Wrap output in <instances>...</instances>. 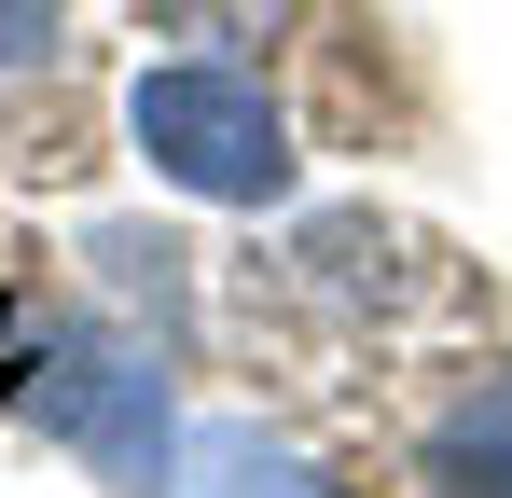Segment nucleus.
Returning <instances> with one entry per match:
<instances>
[{"label":"nucleus","mask_w":512,"mask_h":498,"mask_svg":"<svg viewBox=\"0 0 512 498\" xmlns=\"http://www.w3.org/2000/svg\"><path fill=\"white\" fill-rule=\"evenodd\" d=\"M14 415H42V443H56L70 471H97L111 498H180V457H194L180 360L153 346V332H125L111 305H56V319H28Z\"/></svg>","instance_id":"obj_1"},{"label":"nucleus","mask_w":512,"mask_h":498,"mask_svg":"<svg viewBox=\"0 0 512 498\" xmlns=\"http://www.w3.org/2000/svg\"><path fill=\"white\" fill-rule=\"evenodd\" d=\"M56 56H70V14H56V0H0V83L56 70Z\"/></svg>","instance_id":"obj_7"},{"label":"nucleus","mask_w":512,"mask_h":498,"mask_svg":"<svg viewBox=\"0 0 512 498\" xmlns=\"http://www.w3.org/2000/svg\"><path fill=\"white\" fill-rule=\"evenodd\" d=\"M84 305H111L125 332H153L167 360L208 346V277H194V236H167V222H97L84 236Z\"/></svg>","instance_id":"obj_3"},{"label":"nucleus","mask_w":512,"mask_h":498,"mask_svg":"<svg viewBox=\"0 0 512 498\" xmlns=\"http://www.w3.org/2000/svg\"><path fill=\"white\" fill-rule=\"evenodd\" d=\"M125 139L139 166L194 194V208H291L305 194V139H291V97L250 56H153L125 83Z\"/></svg>","instance_id":"obj_2"},{"label":"nucleus","mask_w":512,"mask_h":498,"mask_svg":"<svg viewBox=\"0 0 512 498\" xmlns=\"http://www.w3.org/2000/svg\"><path fill=\"white\" fill-rule=\"evenodd\" d=\"M180 498H346L305 443H277V429H250V415H208L194 429V457H180Z\"/></svg>","instance_id":"obj_5"},{"label":"nucleus","mask_w":512,"mask_h":498,"mask_svg":"<svg viewBox=\"0 0 512 498\" xmlns=\"http://www.w3.org/2000/svg\"><path fill=\"white\" fill-rule=\"evenodd\" d=\"M305 277H319L333 305H374V319L416 291V277H402V236H388L374 208H333V222H305Z\"/></svg>","instance_id":"obj_6"},{"label":"nucleus","mask_w":512,"mask_h":498,"mask_svg":"<svg viewBox=\"0 0 512 498\" xmlns=\"http://www.w3.org/2000/svg\"><path fill=\"white\" fill-rule=\"evenodd\" d=\"M14 374H28V319H14V291H0V415H14Z\"/></svg>","instance_id":"obj_8"},{"label":"nucleus","mask_w":512,"mask_h":498,"mask_svg":"<svg viewBox=\"0 0 512 498\" xmlns=\"http://www.w3.org/2000/svg\"><path fill=\"white\" fill-rule=\"evenodd\" d=\"M416 485L429 498H512V360H457L416 415Z\"/></svg>","instance_id":"obj_4"}]
</instances>
